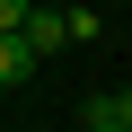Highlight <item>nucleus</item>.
Wrapping results in <instances>:
<instances>
[{"mask_svg":"<svg viewBox=\"0 0 132 132\" xmlns=\"http://www.w3.org/2000/svg\"><path fill=\"white\" fill-rule=\"evenodd\" d=\"M79 114H88V132H132V88H106V97H88Z\"/></svg>","mask_w":132,"mask_h":132,"instance_id":"f257e3e1","label":"nucleus"},{"mask_svg":"<svg viewBox=\"0 0 132 132\" xmlns=\"http://www.w3.org/2000/svg\"><path fill=\"white\" fill-rule=\"evenodd\" d=\"M27 44H35V62L62 53V44H71V9H35V18H27Z\"/></svg>","mask_w":132,"mask_h":132,"instance_id":"f03ea898","label":"nucleus"},{"mask_svg":"<svg viewBox=\"0 0 132 132\" xmlns=\"http://www.w3.org/2000/svg\"><path fill=\"white\" fill-rule=\"evenodd\" d=\"M27 71H35V44L27 35H0V88H18Z\"/></svg>","mask_w":132,"mask_h":132,"instance_id":"7ed1b4c3","label":"nucleus"},{"mask_svg":"<svg viewBox=\"0 0 132 132\" xmlns=\"http://www.w3.org/2000/svg\"><path fill=\"white\" fill-rule=\"evenodd\" d=\"M27 18H35L27 0H0V35H27Z\"/></svg>","mask_w":132,"mask_h":132,"instance_id":"20e7f679","label":"nucleus"}]
</instances>
